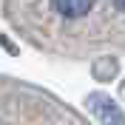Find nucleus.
Returning a JSON list of instances; mask_svg holds the SVG:
<instances>
[{
  "label": "nucleus",
  "mask_w": 125,
  "mask_h": 125,
  "mask_svg": "<svg viewBox=\"0 0 125 125\" xmlns=\"http://www.w3.org/2000/svg\"><path fill=\"white\" fill-rule=\"evenodd\" d=\"M51 6L62 17H83V14L91 11L94 0H51Z\"/></svg>",
  "instance_id": "f257e3e1"
},
{
  "label": "nucleus",
  "mask_w": 125,
  "mask_h": 125,
  "mask_svg": "<svg viewBox=\"0 0 125 125\" xmlns=\"http://www.w3.org/2000/svg\"><path fill=\"white\" fill-rule=\"evenodd\" d=\"M114 6H117L119 11H125V0H114Z\"/></svg>",
  "instance_id": "f03ea898"
}]
</instances>
